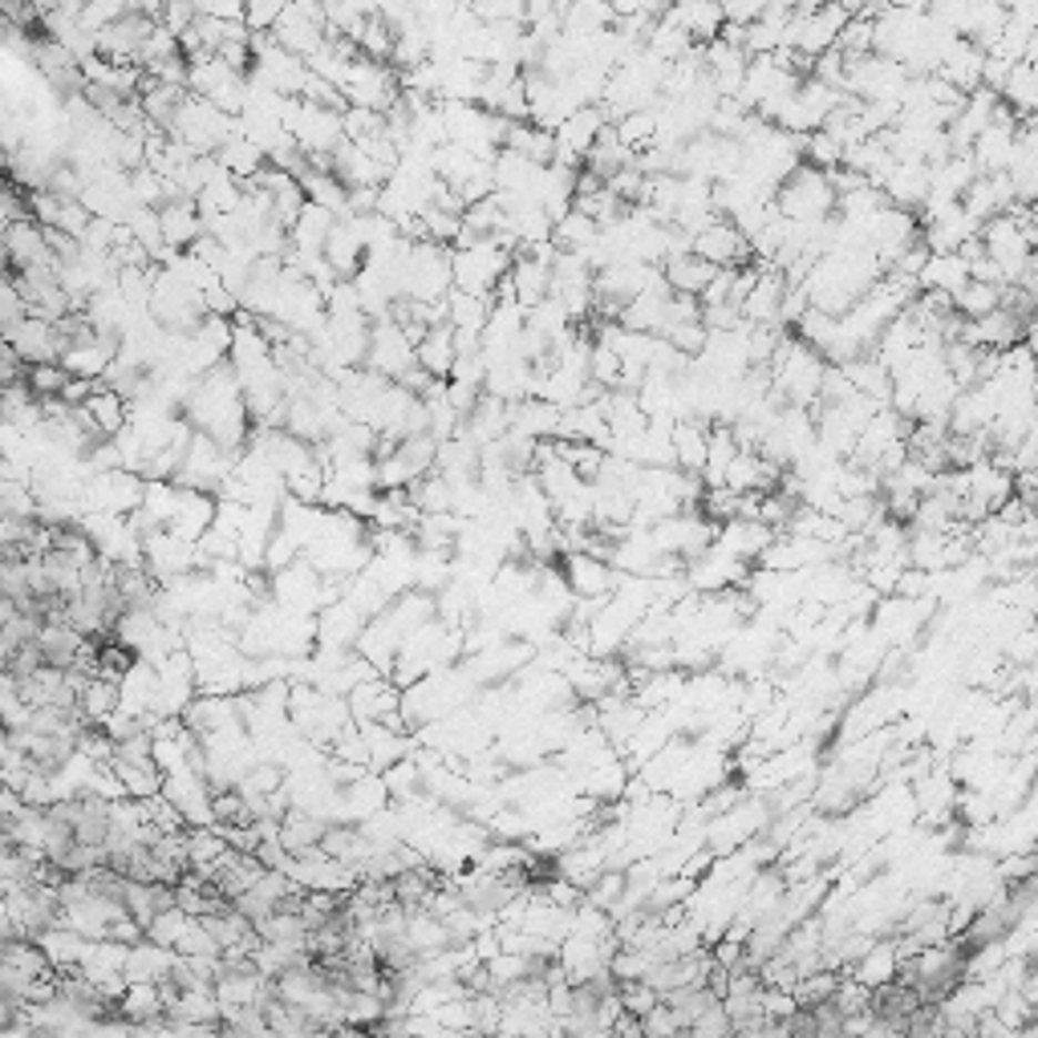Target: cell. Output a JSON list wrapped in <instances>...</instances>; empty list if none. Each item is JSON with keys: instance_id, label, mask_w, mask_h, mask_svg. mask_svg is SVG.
I'll use <instances>...</instances> for the list:
<instances>
[{"instance_id": "obj_1", "label": "cell", "mask_w": 1038, "mask_h": 1038, "mask_svg": "<svg viewBox=\"0 0 1038 1038\" xmlns=\"http://www.w3.org/2000/svg\"><path fill=\"white\" fill-rule=\"evenodd\" d=\"M775 207H778L783 220H803V224H812V220H827V215L836 212V191L827 187L824 171L800 163L775 187Z\"/></svg>"}, {"instance_id": "obj_2", "label": "cell", "mask_w": 1038, "mask_h": 1038, "mask_svg": "<svg viewBox=\"0 0 1038 1038\" xmlns=\"http://www.w3.org/2000/svg\"><path fill=\"white\" fill-rule=\"evenodd\" d=\"M690 252L710 260L714 268H739V264L751 260V244H746V236L726 220V215H719L710 227H702L694 236V244H690Z\"/></svg>"}, {"instance_id": "obj_3", "label": "cell", "mask_w": 1038, "mask_h": 1038, "mask_svg": "<svg viewBox=\"0 0 1038 1038\" xmlns=\"http://www.w3.org/2000/svg\"><path fill=\"white\" fill-rule=\"evenodd\" d=\"M560 572H564L572 597H609L617 589V568L609 560H601V556L584 552V548L564 552V568Z\"/></svg>"}, {"instance_id": "obj_4", "label": "cell", "mask_w": 1038, "mask_h": 1038, "mask_svg": "<svg viewBox=\"0 0 1038 1038\" xmlns=\"http://www.w3.org/2000/svg\"><path fill=\"white\" fill-rule=\"evenodd\" d=\"M881 191H885V200L893 207L917 212L920 200L929 195V163H920V159H893V166L881 179Z\"/></svg>"}, {"instance_id": "obj_5", "label": "cell", "mask_w": 1038, "mask_h": 1038, "mask_svg": "<svg viewBox=\"0 0 1038 1038\" xmlns=\"http://www.w3.org/2000/svg\"><path fill=\"white\" fill-rule=\"evenodd\" d=\"M665 21H673L678 29H682L694 45H706V41H714L719 37V29L726 24V12H722L719 0H673L670 9L661 12Z\"/></svg>"}, {"instance_id": "obj_6", "label": "cell", "mask_w": 1038, "mask_h": 1038, "mask_svg": "<svg viewBox=\"0 0 1038 1038\" xmlns=\"http://www.w3.org/2000/svg\"><path fill=\"white\" fill-rule=\"evenodd\" d=\"M778 531L767 528V523H759V519H722L719 523V536H714V543H719L722 552L739 556V560H746V564H755V556L767 548L771 540H775Z\"/></svg>"}, {"instance_id": "obj_7", "label": "cell", "mask_w": 1038, "mask_h": 1038, "mask_svg": "<svg viewBox=\"0 0 1038 1038\" xmlns=\"http://www.w3.org/2000/svg\"><path fill=\"white\" fill-rule=\"evenodd\" d=\"M897 969H900V954H897V945H893V933H888V937H876V942L852 961L848 974L861 981V986H868V990H881L888 981H897Z\"/></svg>"}, {"instance_id": "obj_8", "label": "cell", "mask_w": 1038, "mask_h": 1038, "mask_svg": "<svg viewBox=\"0 0 1038 1038\" xmlns=\"http://www.w3.org/2000/svg\"><path fill=\"white\" fill-rule=\"evenodd\" d=\"M609 122H613V119L604 114L601 102L577 106L564 122H560V126L552 130V134H556V146H560V151H572V154H580V159H584V151H589L592 139H597V130L609 126Z\"/></svg>"}, {"instance_id": "obj_9", "label": "cell", "mask_w": 1038, "mask_h": 1038, "mask_svg": "<svg viewBox=\"0 0 1038 1038\" xmlns=\"http://www.w3.org/2000/svg\"><path fill=\"white\" fill-rule=\"evenodd\" d=\"M1015 130L1018 126L990 122L978 139L969 142V159H974V166H978V175H998V171L1010 166V154H1015Z\"/></svg>"}, {"instance_id": "obj_10", "label": "cell", "mask_w": 1038, "mask_h": 1038, "mask_svg": "<svg viewBox=\"0 0 1038 1038\" xmlns=\"http://www.w3.org/2000/svg\"><path fill=\"white\" fill-rule=\"evenodd\" d=\"M783 288H787V281H783V272L778 268L759 272V281L751 284V293L743 296V320H751V325H778V301H783ZM778 329H783V325H778Z\"/></svg>"}, {"instance_id": "obj_11", "label": "cell", "mask_w": 1038, "mask_h": 1038, "mask_svg": "<svg viewBox=\"0 0 1038 1038\" xmlns=\"http://www.w3.org/2000/svg\"><path fill=\"white\" fill-rule=\"evenodd\" d=\"M706 435L710 426L698 418H678L670 426V447H673V467L685 475H702L706 467Z\"/></svg>"}, {"instance_id": "obj_12", "label": "cell", "mask_w": 1038, "mask_h": 1038, "mask_svg": "<svg viewBox=\"0 0 1038 1038\" xmlns=\"http://www.w3.org/2000/svg\"><path fill=\"white\" fill-rule=\"evenodd\" d=\"M556 423H560V410H556L552 401L543 398H519V401H508V430L511 435H523V438H556Z\"/></svg>"}, {"instance_id": "obj_13", "label": "cell", "mask_w": 1038, "mask_h": 1038, "mask_svg": "<svg viewBox=\"0 0 1038 1038\" xmlns=\"http://www.w3.org/2000/svg\"><path fill=\"white\" fill-rule=\"evenodd\" d=\"M966 281H969L966 260L957 256V252H929L917 272L920 293H957Z\"/></svg>"}, {"instance_id": "obj_14", "label": "cell", "mask_w": 1038, "mask_h": 1038, "mask_svg": "<svg viewBox=\"0 0 1038 1038\" xmlns=\"http://www.w3.org/2000/svg\"><path fill=\"white\" fill-rule=\"evenodd\" d=\"M414 362L430 374V378H450V366H455V329L450 325H430L423 333V342L414 345Z\"/></svg>"}, {"instance_id": "obj_15", "label": "cell", "mask_w": 1038, "mask_h": 1038, "mask_svg": "<svg viewBox=\"0 0 1038 1038\" xmlns=\"http://www.w3.org/2000/svg\"><path fill=\"white\" fill-rule=\"evenodd\" d=\"M661 276L670 284V293H690L698 296L714 276V264L702 260L698 252H682V256H665L661 260Z\"/></svg>"}, {"instance_id": "obj_16", "label": "cell", "mask_w": 1038, "mask_h": 1038, "mask_svg": "<svg viewBox=\"0 0 1038 1038\" xmlns=\"http://www.w3.org/2000/svg\"><path fill=\"white\" fill-rule=\"evenodd\" d=\"M629 163H633V151H629L621 139H617L613 122L597 130L592 146L584 151V166H589V171H597L601 179H609V175H617V171H621V166H629Z\"/></svg>"}, {"instance_id": "obj_17", "label": "cell", "mask_w": 1038, "mask_h": 1038, "mask_svg": "<svg viewBox=\"0 0 1038 1038\" xmlns=\"http://www.w3.org/2000/svg\"><path fill=\"white\" fill-rule=\"evenodd\" d=\"M1006 102V106L1015 110L1018 119H1035V106H1038V70L1035 61H1015L1010 65V78H1006L1003 94H998Z\"/></svg>"}, {"instance_id": "obj_18", "label": "cell", "mask_w": 1038, "mask_h": 1038, "mask_svg": "<svg viewBox=\"0 0 1038 1038\" xmlns=\"http://www.w3.org/2000/svg\"><path fill=\"white\" fill-rule=\"evenodd\" d=\"M597 232H601L597 220H589V215L577 212V207H568V212L552 224V244L560 252H584L592 240H597Z\"/></svg>"}, {"instance_id": "obj_19", "label": "cell", "mask_w": 1038, "mask_h": 1038, "mask_svg": "<svg viewBox=\"0 0 1038 1038\" xmlns=\"http://www.w3.org/2000/svg\"><path fill=\"white\" fill-rule=\"evenodd\" d=\"M800 159L807 166H815V171H832V166L844 163V142H839L832 130L815 126V130H807V134H803Z\"/></svg>"}, {"instance_id": "obj_20", "label": "cell", "mask_w": 1038, "mask_h": 1038, "mask_svg": "<svg viewBox=\"0 0 1038 1038\" xmlns=\"http://www.w3.org/2000/svg\"><path fill=\"white\" fill-rule=\"evenodd\" d=\"M949 301H954V313L957 317H986L990 308H998V284H981V281H966L957 293H949Z\"/></svg>"}, {"instance_id": "obj_21", "label": "cell", "mask_w": 1038, "mask_h": 1038, "mask_svg": "<svg viewBox=\"0 0 1038 1038\" xmlns=\"http://www.w3.org/2000/svg\"><path fill=\"white\" fill-rule=\"evenodd\" d=\"M613 130H617V139L638 154V151H645L649 142H653V134H658V114H653V110H629V114H621V119L613 122Z\"/></svg>"}, {"instance_id": "obj_22", "label": "cell", "mask_w": 1038, "mask_h": 1038, "mask_svg": "<svg viewBox=\"0 0 1038 1038\" xmlns=\"http://www.w3.org/2000/svg\"><path fill=\"white\" fill-rule=\"evenodd\" d=\"M658 337H665V342H670L673 349H678V354L698 357V354H702V345H706V325H702V320H685V325H665V329H661Z\"/></svg>"}, {"instance_id": "obj_23", "label": "cell", "mask_w": 1038, "mask_h": 1038, "mask_svg": "<svg viewBox=\"0 0 1038 1038\" xmlns=\"http://www.w3.org/2000/svg\"><path fill=\"white\" fill-rule=\"evenodd\" d=\"M284 9H288V0H244V24L252 33H268Z\"/></svg>"}, {"instance_id": "obj_24", "label": "cell", "mask_w": 1038, "mask_h": 1038, "mask_svg": "<svg viewBox=\"0 0 1038 1038\" xmlns=\"http://www.w3.org/2000/svg\"><path fill=\"white\" fill-rule=\"evenodd\" d=\"M690 1035H698V1038H719V1035H734V1027H731V1018H726V1010H722V998L719 1003H710L702 1015L690 1022Z\"/></svg>"}, {"instance_id": "obj_25", "label": "cell", "mask_w": 1038, "mask_h": 1038, "mask_svg": "<svg viewBox=\"0 0 1038 1038\" xmlns=\"http://www.w3.org/2000/svg\"><path fill=\"white\" fill-rule=\"evenodd\" d=\"M24 374H29V362H24V357L17 354V349L4 342V337H0V389L24 381Z\"/></svg>"}, {"instance_id": "obj_26", "label": "cell", "mask_w": 1038, "mask_h": 1038, "mask_svg": "<svg viewBox=\"0 0 1038 1038\" xmlns=\"http://www.w3.org/2000/svg\"><path fill=\"white\" fill-rule=\"evenodd\" d=\"M1010 65L1015 61H1006V58H998V53H986L981 58V90H994V94H1003V85H1006V78H1010Z\"/></svg>"}, {"instance_id": "obj_27", "label": "cell", "mask_w": 1038, "mask_h": 1038, "mask_svg": "<svg viewBox=\"0 0 1038 1038\" xmlns=\"http://www.w3.org/2000/svg\"><path fill=\"white\" fill-rule=\"evenodd\" d=\"M678 1018H673V1010L665 1006V998H661L653 1010H649L645 1018H641V1035H678Z\"/></svg>"}, {"instance_id": "obj_28", "label": "cell", "mask_w": 1038, "mask_h": 1038, "mask_svg": "<svg viewBox=\"0 0 1038 1038\" xmlns=\"http://www.w3.org/2000/svg\"><path fill=\"white\" fill-rule=\"evenodd\" d=\"M12 272H17V264H12L9 244H4V236H0V281H12Z\"/></svg>"}, {"instance_id": "obj_29", "label": "cell", "mask_w": 1038, "mask_h": 1038, "mask_svg": "<svg viewBox=\"0 0 1038 1038\" xmlns=\"http://www.w3.org/2000/svg\"><path fill=\"white\" fill-rule=\"evenodd\" d=\"M888 9H917V12H929L933 0H885Z\"/></svg>"}, {"instance_id": "obj_30", "label": "cell", "mask_w": 1038, "mask_h": 1038, "mask_svg": "<svg viewBox=\"0 0 1038 1038\" xmlns=\"http://www.w3.org/2000/svg\"><path fill=\"white\" fill-rule=\"evenodd\" d=\"M665 4H673V0H665Z\"/></svg>"}]
</instances>
